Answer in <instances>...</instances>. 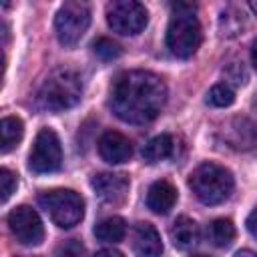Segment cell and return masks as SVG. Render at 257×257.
<instances>
[{
  "instance_id": "1",
  "label": "cell",
  "mask_w": 257,
  "mask_h": 257,
  "mask_svg": "<svg viewBox=\"0 0 257 257\" xmlns=\"http://www.w3.org/2000/svg\"><path fill=\"white\" fill-rule=\"evenodd\" d=\"M112 112L131 124H147L163 110L167 86L161 76L149 70H124L110 86Z\"/></svg>"
},
{
  "instance_id": "2",
  "label": "cell",
  "mask_w": 257,
  "mask_h": 257,
  "mask_svg": "<svg viewBox=\"0 0 257 257\" xmlns=\"http://www.w3.org/2000/svg\"><path fill=\"white\" fill-rule=\"evenodd\" d=\"M82 96L80 74L70 66L54 68L38 90V104L46 110L60 112L72 108Z\"/></svg>"
},
{
  "instance_id": "3",
  "label": "cell",
  "mask_w": 257,
  "mask_h": 257,
  "mask_svg": "<svg viewBox=\"0 0 257 257\" xmlns=\"http://www.w3.org/2000/svg\"><path fill=\"white\" fill-rule=\"evenodd\" d=\"M201 44V24L195 16V4H173V16L167 26V46L179 58H189Z\"/></svg>"
},
{
  "instance_id": "4",
  "label": "cell",
  "mask_w": 257,
  "mask_h": 257,
  "mask_svg": "<svg viewBox=\"0 0 257 257\" xmlns=\"http://www.w3.org/2000/svg\"><path fill=\"white\" fill-rule=\"evenodd\" d=\"M189 187L203 205H219L229 199L235 181L229 169L217 163H203L189 175Z\"/></svg>"
},
{
  "instance_id": "5",
  "label": "cell",
  "mask_w": 257,
  "mask_h": 257,
  "mask_svg": "<svg viewBox=\"0 0 257 257\" xmlns=\"http://www.w3.org/2000/svg\"><path fill=\"white\" fill-rule=\"evenodd\" d=\"M38 205L50 215L54 225L70 229L84 217V199L72 189H52L38 195Z\"/></svg>"
},
{
  "instance_id": "6",
  "label": "cell",
  "mask_w": 257,
  "mask_h": 257,
  "mask_svg": "<svg viewBox=\"0 0 257 257\" xmlns=\"http://www.w3.org/2000/svg\"><path fill=\"white\" fill-rule=\"evenodd\" d=\"M90 26V8L84 2L78 0H68L64 2L54 18V28L60 44L64 46H74L84 32Z\"/></svg>"
},
{
  "instance_id": "7",
  "label": "cell",
  "mask_w": 257,
  "mask_h": 257,
  "mask_svg": "<svg viewBox=\"0 0 257 257\" xmlns=\"http://www.w3.org/2000/svg\"><path fill=\"white\" fill-rule=\"evenodd\" d=\"M147 20H149V12L141 2L114 0L106 6V22L118 34L135 36L147 26Z\"/></svg>"
},
{
  "instance_id": "8",
  "label": "cell",
  "mask_w": 257,
  "mask_h": 257,
  "mask_svg": "<svg viewBox=\"0 0 257 257\" xmlns=\"http://www.w3.org/2000/svg\"><path fill=\"white\" fill-rule=\"evenodd\" d=\"M60 165H62V149L56 133L52 128H40L28 155L30 171L44 175V173L58 171Z\"/></svg>"
},
{
  "instance_id": "9",
  "label": "cell",
  "mask_w": 257,
  "mask_h": 257,
  "mask_svg": "<svg viewBox=\"0 0 257 257\" xmlns=\"http://www.w3.org/2000/svg\"><path fill=\"white\" fill-rule=\"evenodd\" d=\"M8 227H10L12 235L16 237V241L22 245L34 247L44 241V225H42L38 213L28 205H20L14 211H10Z\"/></svg>"
},
{
  "instance_id": "10",
  "label": "cell",
  "mask_w": 257,
  "mask_h": 257,
  "mask_svg": "<svg viewBox=\"0 0 257 257\" xmlns=\"http://www.w3.org/2000/svg\"><path fill=\"white\" fill-rule=\"evenodd\" d=\"M94 193L104 203H120L128 193V177L122 173H98L90 181Z\"/></svg>"
},
{
  "instance_id": "11",
  "label": "cell",
  "mask_w": 257,
  "mask_h": 257,
  "mask_svg": "<svg viewBox=\"0 0 257 257\" xmlns=\"http://www.w3.org/2000/svg\"><path fill=\"white\" fill-rule=\"evenodd\" d=\"M223 139L235 151H249L257 147V126L249 118H231L223 128Z\"/></svg>"
},
{
  "instance_id": "12",
  "label": "cell",
  "mask_w": 257,
  "mask_h": 257,
  "mask_svg": "<svg viewBox=\"0 0 257 257\" xmlns=\"http://www.w3.org/2000/svg\"><path fill=\"white\" fill-rule=\"evenodd\" d=\"M98 153L106 163L120 165V163H124L133 157V145L122 133L106 131L98 139Z\"/></svg>"
},
{
  "instance_id": "13",
  "label": "cell",
  "mask_w": 257,
  "mask_h": 257,
  "mask_svg": "<svg viewBox=\"0 0 257 257\" xmlns=\"http://www.w3.org/2000/svg\"><path fill=\"white\" fill-rule=\"evenodd\" d=\"M133 251L137 257H161L163 243L159 231L151 223H137L133 231Z\"/></svg>"
},
{
  "instance_id": "14",
  "label": "cell",
  "mask_w": 257,
  "mask_h": 257,
  "mask_svg": "<svg viewBox=\"0 0 257 257\" xmlns=\"http://www.w3.org/2000/svg\"><path fill=\"white\" fill-rule=\"evenodd\" d=\"M177 203V189L169 181H155L147 193V207L157 215H167Z\"/></svg>"
},
{
  "instance_id": "15",
  "label": "cell",
  "mask_w": 257,
  "mask_h": 257,
  "mask_svg": "<svg viewBox=\"0 0 257 257\" xmlns=\"http://www.w3.org/2000/svg\"><path fill=\"white\" fill-rule=\"evenodd\" d=\"M171 241L177 249H191L199 241V227L189 217H179L171 227Z\"/></svg>"
},
{
  "instance_id": "16",
  "label": "cell",
  "mask_w": 257,
  "mask_h": 257,
  "mask_svg": "<svg viewBox=\"0 0 257 257\" xmlns=\"http://www.w3.org/2000/svg\"><path fill=\"white\" fill-rule=\"evenodd\" d=\"M173 149H175V143H173V137L163 133V135H157L153 137L145 147H143V159L147 163H159V161H165L173 155Z\"/></svg>"
},
{
  "instance_id": "17",
  "label": "cell",
  "mask_w": 257,
  "mask_h": 257,
  "mask_svg": "<svg viewBox=\"0 0 257 257\" xmlns=\"http://www.w3.org/2000/svg\"><path fill=\"white\" fill-rule=\"evenodd\" d=\"M126 233V223L122 217H106L94 227V235L102 243H118Z\"/></svg>"
},
{
  "instance_id": "18",
  "label": "cell",
  "mask_w": 257,
  "mask_h": 257,
  "mask_svg": "<svg viewBox=\"0 0 257 257\" xmlns=\"http://www.w3.org/2000/svg\"><path fill=\"white\" fill-rule=\"evenodd\" d=\"M22 135H24V124L18 116H4L2 122H0V139H2V147L0 151L2 153H8L12 151L20 141H22Z\"/></svg>"
},
{
  "instance_id": "19",
  "label": "cell",
  "mask_w": 257,
  "mask_h": 257,
  "mask_svg": "<svg viewBox=\"0 0 257 257\" xmlns=\"http://www.w3.org/2000/svg\"><path fill=\"white\" fill-rule=\"evenodd\" d=\"M209 235L213 245L217 247H227L231 245V241L235 239V227L229 219H215L209 227Z\"/></svg>"
},
{
  "instance_id": "20",
  "label": "cell",
  "mask_w": 257,
  "mask_h": 257,
  "mask_svg": "<svg viewBox=\"0 0 257 257\" xmlns=\"http://www.w3.org/2000/svg\"><path fill=\"white\" fill-rule=\"evenodd\" d=\"M233 100H235V92L225 82H219L209 90V102L213 106H229L233 104Z\"/></svg>"
},
{
  "instance_id": "21",
  "label": "cell",
  "mask_w": 257,
  "mask_h": 257,
  "mask_svg": "<svg viewBox=\"0 0 257 257\" xmlns=\"http://www.w3.org/2000/svg\"><path fill=\"white\" fill-rule=\"evenodd\" d=\"M92 50H94V54L98 56V58H102V60H114V58H118L120 56V46L116 44V42H112L110 38H96L94 42H92Z\"/></svg>"
},
{
  "instance_id": "22",
  "label": "cell",
  "mask_w": 257,
  "mask_h": 257,
  "mask_svg": "<svg viewBox=\"0 0 257 257\" xmlns=\"http://www.w3.org/2000/svg\"><path fill=\"white\" fill-rule=\"evenodd\" d=\"M16 185H18V177L10 171V169H0V191H2V203H6L10 199V195L16 191Z\"/></svg>"
},
{
  "instance_id": "23",
  "label": "cell",
  "mask_w": 257,
  "mask_h": 257,
  "mask_svg": "<svg viewBox=\"0 0 257 257\" xmlns=\"http://www.w3.org/2000/svg\"><path fill=\"white\" fill-rule=\"evenodd\" d=\"M56 257H84V247H82L80 241L70 239V241H66L58 247Z\"/></svg>"
},
{
  "instance_id": "24",
  "label": "cell",
  "mask_w": 257,
  "mask_h": 257,
  "mask_svg": "<svg viewBox=\"0 0 257 257\" xmlns=\"http://www.w3.org/2000/svg\"><path fill=\"white\" fill-rule=\"evenodd\" d=\"M223 72H225V76H227L233 84H237V86H239V84H245V80H247L245 70H243L239 64H235V62H233V64H229V66H227V70H223Z\"/></svg>"
},
{
  "instance_id": "25",
  "label": "cell",
  "mask_w": 257,
  "mask_h": 257,
  "mask_svg": "<svg viewBox=\"0 0 257 257\" xmlns=\"http://www.w3.org/2000/svg\"><path fill=\"white\" fill-rule=\"evenodd\" d=\"M245 225H247V231H249L253 237H257V209H253V211L249 213Z\"/></svg>"
},
{
  "instance_id": "26",
  "label": "cell",
  "mask_w": 257,
  "mask_h": 257,
  "mask_svg": "<svg viewBox=\"0 0 257 257\" xmlns=\"http://www.w3.org/2000/svg\"><path fill=\"white\" fill-rule=\"evenodd\" d=\"M94 257H124V255L116 249H100V251L94 253Z\"/></svg>"
},
{
  "instance_id": "27",
  "label": "cell",
  "mask_w": 257,
  "mask_h": 257,
  "mask_svg": "<svg viewBox=\"0 0 257 257\" xmlns=\"http://www.w3.org/2000/svg\"><path fill=\"white\" fill-rule=\"evenodd\" d=\"M235 257H257V253L251 251V249H241V251L235 253Z\"/></svg>"
},
{
  "instance_id": "28",
  "label": "cell",
  "mask_w": 257,
  "mask_h": 257,
  "mask_svg": "<svg viewBox=\"0 0 257 257\" xmlns=\"http://www.w3.org/2000/svg\"><path fill=\"white\" fill-rule=\"evenodd\" d=\"M251 60H253V64H255V68H257V40L251 44Z\"/></svg>"
},
{
  "instance_id": "29",
  "label": "cell",
  "mask_w": 257,
  "mask_h": 257,
  "mask_svg": "<svg viewBox=\"0 0 257 257\" xmlns=\"http://www.w3.org/2000/svg\"><path fill=\"white\" fill-rule=\"evenodd\" d=\"M193 257H207V255H193Z\"/></svg>"
}]
</instances>
